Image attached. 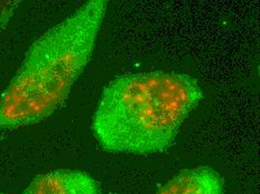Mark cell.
Returning a JSON list of instances; mask_svg holds the SVG:
<instances>
[{
	"label": "cell",
	"mask_w": 260,
	"mask_h": 194,
	"mask_svg": "<svg viewBox=\"0 0 260 194\" xmlns=\"http://www.w3.org/2000/svg\"><path fill=\"white\" fill-rule=\"evenodd\" d=\"M204 98L185 73L153 71L112 79L102 90L91 129L108 153L148 156L169 150Z\"/></svg>",
	"instance_id": "cell-1"
},
{
	"label": "cell",
	"mask_w": 260,
	"mask_h": 194,
	"mask_svg": "<svg viewBox=\"0 0 260 194\" xmlns=\"http://www.w3.org/2000/svg\"><path fill=\"white\" fill-rule=\"evenodd\" d=\"M107 0H90L39 37L0 95V131L41 122L71 92L91 61Z\"/></svg>",
	"instance_id": "cell-2"
},
{
	"label": "cell",
	"mask_w": 260,
	"mask_h": 194,
	"mask_svg": "<svg viewBox=\"0 0 260 194\" xmlns=\"http://www.w3.org/2000/svg\"><path fill=\"white\" fill-rule=\"evenodd\" d=\"M21 194H101V186L85 172L56 170L34 177Z\"/></svg>",
	"instance_id": "cell-3"
},
{
	"label": "cell",
	"mask_w": 260,
	"mask_h": 194,
	"mask_svg": "<svg viewBox=\"0 0 260 194\" xmlns=\"http://www.w3.org/2000/svg\"><path fill=\"white\" fill-rule=\"evenodd\" d=\"M156 194H224V183L219 172L210 166H199L181 171Z\"/></svg>",
	"instance_id": "cell-4"
},
{
	"label": "cell",
	"mask_w": 260,
	"mask_h": 194,
	"mask_svg": "<svg viewBox=\"0 0 260 194\" xmlns=\"http://www.w3.org/2000/svg\"><path fill=\"white\" fill-rule=\"evenodd\" d=\"M20 2H0V30H3L9 23L10 18L13 17L15 10L19 6Z\"/></svg>",
	"instance_id": "cell-5"
}]
</instances>
